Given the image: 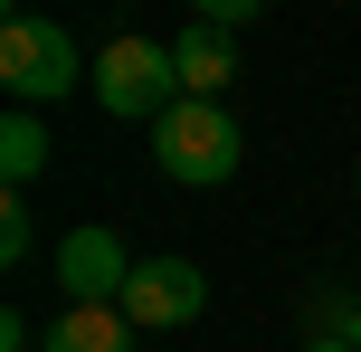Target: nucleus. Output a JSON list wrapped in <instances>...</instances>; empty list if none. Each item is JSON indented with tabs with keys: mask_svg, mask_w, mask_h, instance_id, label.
Masks as SVG:
<instances>
[{
	"mask_svg": "<svg viewBox=\"0 0 361 352\" xmlns=\"http://www.w3.org/2000/svg\"><path fill=\"white\" fill-rule=\"evenodd\" d=\"M86 76H95V67L76 57V38L57 29V19H38V10H10V19H0V86H10L19 114H38V105H57V95H76Z\"/></svg>",
	"mask_w": 361,
	"mask_h": 352,
	"instance_id": "1",
	"label": "nucleus"
},
{
	"mask_svg": "<svg viewBox=\"0 0 361 352\" xmlns=\"http://www.w3.org/2000/svg\"><path fill=\"white\" fill-rule=\"evenodd\" d=\"M152 162H162L180 190H219V181H238L247 143H238L228 105H209V95H180L162 124H152Z\"/></svg>",
	"mask_w": 361,
	"mask_h": 352,
	"instance_id": "2",
	"label": "nucleus"
},
{
	"mask_svg": "<svg viewBox=\"0 0 361 352\" xmlns=\"http://www.w3.org/2000/svg\"><path fill=\"white\" fill-rule=\"evenodd\" d=\"M86 86H95V105H105L114 124H162V114L180 105V67H171L162 38H114Z\"/></svg>",
	"mask_w": 361,
	"mask_h": 352,
	"instance_id": "3",
	"label": "nucleus"
},
{
	"mask_svg": "<svg viewBox=\"0 0 361 352\" xmlns=\"http://www.w3.org/2000/svg\"><path fill=\"white\" fill-rule=\"evenodd\" d=\"M133 267L143 257H133L114 229H67V238H57V286H67V305H124Z\"/></svg>",
	"mask_w": 361,
	"mask_h": 352,
	"instance_id": "4",
	"label": "nucleus"
},
{
	"mask_svg": "<svg viewBox=\"0 0 361 352\" xmlns=\"http://www.w3.org/2000/svg\"><path fill=\"white\" fill-rule=\"evenodd\" d=\"M200 305H209V277H200L190 257H143L124 286V324H152V334H171V324H190Z\"/></svg>",
	"mask_w": 361,
	"mask_h": 352,
	"instance_id": "5",
	"label": "nucleus"
},
{
	"mask_svg": "<svg viewBox=\"0 0 361 352\" xmlns=\"http://www.w3.org/2000/svg\"><path fill=\"white\" fill-rule=\"evenodd\" d=\"M171 67H180V95H209V105H219V86L238 76V48H228L219 19H190V29L171 38Z\"/></svg>",
	"mask_w": 361,
	"mask_h": 352,
	"instance_id": "6",
	"label": "nucleus"
},
{
	"mask_svg": "<svg viewBox=\"0 0 361 352\" xmlns=\"http://www.w3.org/2000/svg\"><path fill=\"white\" fill-rule=\"evenodd\" d=\"M38 352H133V324H124V305H57Z\"/></svg>",
	"mask_w": 361,
	"mask_h": 352,
	"instance_id": "7",
	"label": "nucleus"
},
{
	"mask_svg": "<svg viewBox=\"0 0 361 352\" xmlns=\"http://www.w3.org/2000/svg\"><path fill=\"white\" fill-rule=\"evenodd\" d=\"M0 171H10V190H29L38 171H48V124L19 114V105H10V124H0Z\"/></svg>",
	"mask_w": 361,
	"mask_h": 352,
	"instance_id": "8",
	"label": "nucleus"
},
{
	"mask_svg": "<svg viewBox=\"0 0 361 352\" xmlns=\"http://www.w3.org/2000/svg\"><path fill=\"white\" fill-rule=\"evenodd\" d=\"M314 324H324V343L361 352V296H324V305H314Z\"/></svg>",
	"mask_w": 361,
	"mask_h": 352,
	"instance_id": "9",
	"label": "nucleus"
},
{
	"mask_svg": "<svg viewBox=\"0 0 361 352\" xmlns=\"http://www.w3.org/2000/svg\"><path fill=\"white\" fill-rule=\"evenodd\" d=\"M29 238H38V219H29V200H19V190H10V200H0V257H29Z\"/></svg>",
	"mask_w": 361,
	"mask_h": 352,
	"instance_id": "10",
	"label": "nucleus"
},
{
	"mask_svg": "<svg viewBox=\"0 0 361 352\" xmlns=\"http://www.w3.org/2000/svg\"><path fill=\"white\" fill-rule=\"evenodd\" d=\"M305 352H343V343H324V334H314V343H305Z\"/></svg>",
	"mask_w": 361,
	"mask_h": 352,
	"instance_id": "11",
	"label": "nucleus"
}]
</instances>
